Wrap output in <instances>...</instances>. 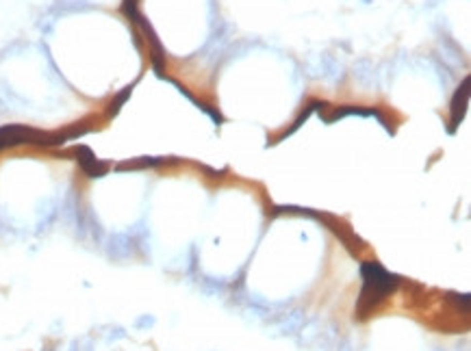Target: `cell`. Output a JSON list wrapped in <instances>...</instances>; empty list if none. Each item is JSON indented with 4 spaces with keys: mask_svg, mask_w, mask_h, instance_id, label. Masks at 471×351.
I'll return each instance as SVG.
<instances>
[{
    "mask_svg": "<svg viewBox=\"0 0 471 351\" xmlns=\"http://www.w3.org/2000/svg\"><path fill=\"white\" fill-rule=\"evenodd\" d=\"M363 280H365V288H363V299L369 303H376L389 293L395 286V275L386 273L380 265L376 262H367L363 265Z\"/></svg>",
    "mask_w": 471,
    "mask_h": 351,
    "instance_id": "6da1fadb",
    "label": "cell"
},
{
    "mask_svg": "<svg viewBox=\"0 0 471 351\" xmlns=\"http://www.w3.org/2000/svg\"><path fill=\"white\" fill-rule=\"evenodd\" d=\"M465 102H467V89L463 91V98H460V94H456L454 106H452V111H454V122H458V119L463 117V109H465Z\"/></svg>",
    "mask_w": 471,
    "mask_h": 351,
    "instance_id": "7a4b0ae2",
    "label": "cell"
}]
</instances>
